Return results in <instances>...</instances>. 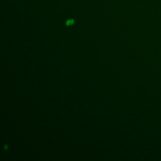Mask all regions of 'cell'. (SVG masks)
<instances>
[{"label": "cell", "instance_id": "cell-1", "mask_svg": "<svg viewBox=\"0 0 161 161\" xmlns=\"http://www.w3.org/2000/svg\"><path fill=\"white\" fill-rule=\"evenodd\" d=\"M74 23V20H73V19H70V20H69L65 22V24H66V25L70 26V25H73Z\"/></svg>", "mask_w": 161, "mask_h": 161}]
</instances>
